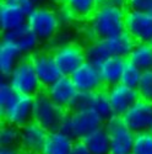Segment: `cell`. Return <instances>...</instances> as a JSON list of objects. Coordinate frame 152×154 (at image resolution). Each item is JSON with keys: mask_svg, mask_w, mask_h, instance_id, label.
I'll return each mask as SVG.
<instances>
[{"mask_svg": "<svg viewBox=\"0 0 152 154\" xmlns=\"http://www.w3.org/2000/svg\"><path fill=\"white\" fill-rule=\"evenodd\" d=\"M104 120L92 109L71 110L63 117L59 130L72 137L75 140L83 139L88 133L102 127Z\"/></svg>", "mask_w": 152, "mask_h": 154, "instance_id": "obj_1", "label": "cell"}, {"mask_svg": "<svg viewBox=\"0 0 152 154\" xmlns=\"http://www.w3.org/2000/svg\"><path fill=\"white\" fill-rule=\"evenodd\" d=\"M125 9L99 6L86 22L96 32L98 40H108L125 31Z\"/></svg>", "mask_w": 152, "mask_h": 154, "instance_id": "obj_2", "label": "cell"}, {"mask_svg": "<svg viewBox=\"0 0 152 154\" xmlns=\"http://www.w3.org/2000/svg\"><path fill=\"white\" fill-rule=\"evenodd\" d=\"M27 25L44 45H48L63 29L57 10L49 5L34 8L28 14Z\"/></svg>", "mask_w": 152, "mask_h": 154, "instance_id": "obj_3", "label": "cell"}, {"mask_svg": "<svg viewBox=\"0 0 152 154\" xmlns=\"http://www.w3.org/2000/svg\"><path fill=\"white\" fill-rule=\"evenodd\" d=\"M6 79L19 95L34 97L44 90L30 57H23Z\"/></svg>", "mask_w": 152, "mask_h": 154, "instance_id": "obj_4", "label": "cell"}, {"mask_svg": "<svg viewBox=\"0 0 152 154\" xmlns=\"http://www.w3.org/2000/svg\"><path fill=\"white\" fill-rule=\"evenodd\" d=\"M68 111L63 110L43 90L33 97L32 120L48 132L59 130L60 122Z\"/></svg>", "mask_w": 152, "mask_h": 154, "instance_id": "obj_5", "label": "cell"}, {"mask_svg": "<svg viewBox=\"0 0 152 154\" xmlns=\"http://www.w3.org/2000/svg\"><path fill=\"white\" fill-rule=\"evenodd\" d=\"M103 126L110 137L109 154H131L135 133L129 130L123 117L113 115L104 121Z\"/></svg>", "mask_w": 152, "mask_h": 154, "instance_id": "obj_6", "label": "cell"}, {"mask_svg": "<svg viewBox=\"0 0 152 154\" xmlns=\"http://www.w3.org/2000/svg\"><path fill=\"white\" fill-rule=\"evenodd\" d=\"M52 54L64 76H71L86 62L85 46L75 41L53 49Z\"/></svg>", "mask_w": 152, "mask_h": 154, "instance_id": "obj_7", "label": "cell"}, {"mask_svg": "<svg viewBox=\"0 0 152 154\" xmlns=\"http://www.w3.org/2000/svg\"><path fill=\"white\" fill-rule=\"evenodd\" d=\"M33 112V97L26 95H17V97L5 107L0 110V116L4 123H9L15 127L22 128L30 123Z\"/></svg>", "mask_w": 152, "mask_h": 154, "instance_id": "obj_8", "label": "cell"}, {"mask_svg": "<svg viewBox=\"0 0 152 154\" xmlns=\"http://www.w3.org/2000/svg\"><path fill=\"white\" fill-rule=\"evenodd\" d=\"M31 62L34 67L36 74L39 79L43 89L48 88L60 79L63 74L57 66V62L52 54V51L49 49H39L31 57Z\"/></svg>", "mask_w": 152, "mask_h": 154, "instance_id": "obj_9", "label": "cell"}, {"mask_svg": "<svg viewBox=\"0 0 152 154\" xmlns=\"http://www.w3.org/2000/svg\"><path fill=\"white\" fill-rule=\"evenodd\" d=\"M44 91L58 106H60L65 111H71L75 109L76 100L80 94L70 76L64 75L52 85L45 88Z\"/></svg>", "mask_w": 152, "mask_h": 154, "instance_id": "obj_10", "label": "cell"}, {"mask_svg": "<svg viewBox=\"0 0 152 154\" xmlns=\"http://www.w3.org/2000/svg\"><path fill=\"white\" fill-rule=\"evenodd\" d=\"M121 117L135 134L148 132L152 128V102L142 99L137 100Z\"/></svg>", "mask_w": 152, "mask_h": 154, "instance_id": "obj_11", "label": "cell"}, {"mask_svg": "<svg viewBox=\"0 0 152 154\" xmlns=\"http://www.w3.org/2000/svg\"><path fill=\"white\" fill-rule=\"evenodd\" d=\"M125 31L136 42L152 41V15L135 10L125 12Z\"/></svg>", "mask_w": 152, "mask_h": 154, "instance_id": "obj_12", "label": "cell"}, {"mask_svg": "<svg viewBox=\"0 0 152 154\" xmlns=\"http://www.w3.org/2000/svg\"><path fill=\"white\" fill-rule=\"evenodd\" d=\"M1 40L14 45L25 57H31L37 51H39L38 48L42 45V42L38 40V37L27 23L10 32L1 33Z\"/></svg>", "mask_w": 152, "mask_h": 154, "instance_id": "obj_13", "label": "cell"}, {"mask_svg": "<svg viewBox=\"0 0 152 154\" xmlns=\"http://www.w3.org/2000/svg\"><path fill=\"white\" fill-rule=\"evenodd\" d=\"M70 78L80 93H95L106 89L98 67L88 62H85L77 70L72 73Z\"/></svg>", "mask_w": 152, "mask_h": 154, "instance_id": "obj_14", "label": "cell"}, {"mask_svg": "<svg viewBox=\"0 0 152 154\" xmlns=\"http://www.w3.org/2000/svg\"><path fill=\"white\" fill-rule=\"evenodd\" d=\"M48 131L34 121H31L21 128L19 148L25 154H42Z\"/></svg>", "mask_w": 152, "mask_h": 154, "instance_id": "obj_15", "label": "cell"}, {"mask_svg": "<svg viewBox=\"0 0 152 154\" xmlns=\"http://www.w3.org/2000/svg\"><path fill=\"white\" fill-rule=\"evenodd\" d=\"M77 109H92L104 121L113 116V110L107 89H102L95 93H80L74 110Z\"/></svg>", "mask_w": 152, "mask_h": 154, "instance_id": "obj_16", "label": "cell"}, {"mask_svg": "<svg viewBox=\"0 0 152 154\" xmlns=\"http://www.w3.org/2000/svg\"><path fill=\"white\" fill-rule=\"evenodd\" d=\"M108 97L112 105L113 115L123 116L137 100H140V95L137 89H133L123 84H117L107 89Z\"/></svg>", "mask_w": 152, "mask_h": 154, "instance_id": "obj_17", "label": "cell"}, {"mask_svg": "<svg viewBox=\"0 0 152 154\" xmlns=\"http://www.w3.org/2000/svg\"><path fill=\"white\" fill-rule=\"evenodd\" d=\"M28 14L20 6L1 2L0 4V31L1 33L10 32L27 23Z\"/></svg>", "mask_w": 152, "mask_h": 154, "instance_id": "obj_18", "label": "cell"}, {"mask_svg": "<svg viewBox=\"0 0 152 154\" xmlns=\"http://www.w3.org/2000/svg\"><path fill=\"white\" fill-rule=\"evenodd\" d=\"M126 60L128 59L121 57H109L98 67L101 78H102L106 89L120 84Z\"/></svg>", "mask_w": 152, "mask_h": 154, "instance_id": "obj_19", "label": "cell"}, {"mask_svg": "<svg viewBox=\"0 0 152 154\" xmlns=\"http://www.w3.org/2000/svg\"><path fill=\"white\" fill-rule=\"evenodd\" d=\"M75 139L60 130L48 132L42 154H70Z\"/></svg>", "mask_w": 152, "mask_h": 154, "instance_id": "obj_20", "label": "cell"}, {"mask_svg": "<svg viewBox=\"0 0 152 154\" xmlns=\"http://www.w3.org/2000/svg\"><path fill=\"white\" fill-rule=\"evenodd\" d=\"M103 42L110 57H121L125 59L129 58L136 45V41L126 31L108 40H103Z\"/></svg>", "mask_w": 152, "mask_h": 154, "instance_id": "obj_21", "label": "cell"}, {"mask_svg": "<svg viewBox=\"0 0 152 154\" xmlns=\"http://www.w3.org/2000/svg\"><path fill=\"white\" fill-rule=\"evenodd\" d=\"M23 57L25 56L14 45L1 40L0 42V74H1V78H7Z\"/></svg>", "mask_w": 152, "mask_h": 154, "instance_id": "obj_22", "label": "cell"}, {"mask_svg": "<svg viewBox=\"0 0 152 154\" xmlns=\"http://www.w3.org/2000/svg\"><path fill=\"white\" fill-rule=\"evenodd\" d=\"M83 144L92 154H109L110 150V137L104 126L88 133L83 139Z\"/></svg>", "mask_w": 152, "mask_h": 154, "instance_id": "obj_23", "label": "cell"}, {"mask_svg": "<svg viewBox=\"0 0 152 154\" xmlns=\"http://www.w3.org/2000/svg\"><path fill=\"white\" fill-rule=\"evenodd\" d=\"M128 60L131 62L137 68H140L142 72L152 69V45L151 42H136Z\"/></svg>", "mask_w": 152, "mask_h": 154, "instance_id": "obj_24", "label": "cell"}, {"mask_svg": "<svg viewBox=\"0 0 152 154\" xmlns=\"http://www.w3.org/2000/svg\"><path fill=\"white\" fill-rule=\"evenodd\" d=\"M63 3L72 9L80 20L85 21L90 19L101 6L99 0H63Z\"/></svg>", "mask_w": 152, "mask_h": 154, "instance_id": "obj_25", "label": "cell"}, {"mask_svg": "<svg viewBox=\"0 0 152 154\" xmlns=\"http://www.w3.org/2000/svg\"><path fill=\"white\" fill-rule=\"evenodd\" d=\"M85 56L86 62L93 64L96 67H99L106 59L110 57L104 46L103 40H98L96 42L85 45Z\"/></svg>", "mask_w": 152, "mask_h": 154, "instance_id": "obj_26", "label": "cell"}, {"mask_svg": "<svg viewBox=\"0 0 152 154\" xmlns=\"http://www.w3.org/2000/svg\"><path fill=\"white\" fill-rule=\"evenodd\" d=\"M21 128L3 122L0 128V148H19Z\"/></svg>", "mask_w": 152, "mask_h": 154, "instance_id": "obj_27", "label": "cell"}, {"mask_svg": "<svg viewBox=\"0 0 152 154\" xmlns=\"http://www.w3.org/2000/svg\"><path fill=\"white\" fill-rule=\"evenodd\" d=\"M142 73L144 72L140 68L134 66L131 62L126 60L125 68L123 70L120 84L126 85L129 88H133V89H137L139 84H140V82H141V78H142Z\"/></svg>", "mask_w": 152, "mask_h": 154, "instance_id": "obj_28", "label": "cell"}, {"mask_svg": "<svg viewBox=\"0 0 152 154\" xmlns=\"http://www.w3.org/2000/svg\"><path fill=\"white\" fill-rule=\"evenodd\" d=\"M131 154H152V133L150 131L135 134Z\"/></svg>", "mask_w": 152, "mask_h": 154, "instance_id": "obj_29", "label": "cell"}, {"mask_svg": "<svg viewBox=\"0 0 152 154\" xmlns=\"http://www.w3.org/2000/svg\"><path fill=\"white\" fill-rule=\"evenodd\" d=\"M57 14L60 21V25L63 29H70L72 26H75V23L77 22L80 19L77 17V15L74 12L72 9H70L65 3H60L57 6Z\"/></svg>", "mask_w": 152, "mask_h": 154, "instance_id": "obj_30", "label": "cell"}, {"mask_svg": "<svg viewBox=\"0 0 152 154\" xmlns=\"http://www.w3.org/2000/svg\"><path fill=\"white\" fill-rule=\"evenodd\" d=\"M17 95L19 94L10 85L7 79L1 78V82H0V110H4L5 107H7L17 97Z\"/></svg>", "mask_w": 152, "mask_h": 154, "instance_id": "obj_31", "label": "cell"}, {"mask_svg": "<svg viewBox=\"0 0 152 154\" xmlns=\"http://www.w3.org/2000/svg\"><path fill=\"white\" fill-rule=\"evenodd\" d=\"M137 93L140 95V99L152 102V69L142 73L141 82L137 86Z\"/></svg>", "mask_w": 152, "mask_h": 154, "instance_id": "obj_32", "label": "cell"}, {"mask_svg": "<svg viewBox=\"0 0 152 154\" xmlns=\"http://www.w3.org/2000/svg\"><path fill=\"white\" fill-rule=\"evenodd\" d=\"M71 37H72V35H71V32H70L69 29H61V30L58 32V35H57L48 45H45V46H47V48H49L50 51H53V49H55V48H58V47H60V46H64V45H66V43L72 42Z\"/></svg>", "mask_w": 152, "mask_h": 154, "instance_id": "obj_33", "label": "cell"}, {"mask_svg": "<svg viewBox=\"0 0 152 154\" xmlns=\"http://www.w3.org/2000/svg\"><path fill=\"white\" fill-rule=\"evenodd\" d=\"M126 10H135L152 15V0H129Z\"/></svg>", "mask_w": 152, "mask_h": 154, "instance_id": "obj_34", "label": "cell"}, {"mask_svg": "<svg viewBox=\"0 0 152 154\" xmlns=\"http://www.w3.org/2000/svg\"><path fill=\"white\" fill-rule=\"evenodd\" d=\"M80 33H81L82 40L86 42V45L98 41V38H97V36H96V32L93 31V29H92L87 22H85V23L82 25V27L80 29Z\"/></svg>", "mask_w": 152, "mask_h": 154, "instance_id": "obj_35", "label": "cell"}, {"mask_svg": "<svg viewBox=\"0 0 152 154\" xmlns=\"http://www.w3.org/2000/svg\"><path fill=\"white\" fill-rule=\"evenodd\" d=\"M1 2L17 5V6H20L25 12H27V14H30V12L36 8V6L30 2V0H1Z\"/></svg>", "mask_w": 152, "mask_h": 154, "instance_id": "obj_36", "label": "cell"}, {"mask_svg": "<svg viewBox=\"0 0 152 154\" xmlns=\"http://www.w3.org/2000/svg\"><path fill=\"white\" fill-rule=\"evenodd\" d=\"M128 2L129 0H99L101 6H113L119 9H128Z\"/></svg>", "mask_w": 152, "mask_h": 154, "instance_id": "obj_37", "label": "cell"}, {"mask_svg": "<svg viewBox=\"0 0 152 154\" xmlns=\"http://www.w3.org/2000/svg\"><path fill=\"white\" fill-rule=\"evenodd\" d=\"M70 154H92V153L88 150V148L83 144L82 140H75Z\"/></svg>", "mask_w": 152, "mask_h": 154, "instance_id": "obj_38", "label": "cell"}, {"mask_svg": "<svg viewBox=\"0 0 152 154\" xmlns=\"http://www.w3.org/2000/svg\"><path fill=\"white\" fill-rule=\"evenodd\" d=\"M0 154H25L20 148H0Z\"/></svg>", "mask_w": 152, "mask_h": 154, "instance_id": "obj_39", "label": "cell"}, {"mask_svg": "<svg viewBox=\"0 0 152 154\" xmlns=\"http://www.w3.org/2000/svg\"><path fill=\"white\" fill-rule=\"evenodd\" d=\"M30 2L37 8V6H44V5H47L50 0H30Z\"/></svg>", "mask_w": 152, "mask_h": 154, "instance_id": "obj_40", "label": "cell"}, {"mask_svg": "<svg viewBox=\"0 0 152 154\" xmlns=\"http://www.w3.org/2000/svg\"><path fill=\"white\" fill-rule=\"evenodd\" d=\"M150 132H151V133H152V128H151V131H150Z\"/></svg>", "mask_w": 152, "mask_h": 154, "instance_id": "obj_41", "label": "cell"}, {"mask_svg": "<svg viewBox=\"0 0 152 154\" xmlns=\"http://www.w3.org/2000/svg\"><path fill=\"white\" fill-rule=\"evenodd\" d=\"M151 45H152V41H151Z\"/></svg>", "mask_w": 152, "mask_h": 154, "instance_id": "obj_42", "label": "cell"}, {"mask_svg": "<svg viewBox=\"0 0 152 154\" xmlns=\"http://www.w3.org/2000/svg\"><path fill=\"white\" fill-rule=\"evenodd\" d=\"M61 2H63V0H61Z\"/></svg>", "mask_w": 152, "mask_h": 154, "instance_id": "obj_43", "label": "cell"}]
</instances>
